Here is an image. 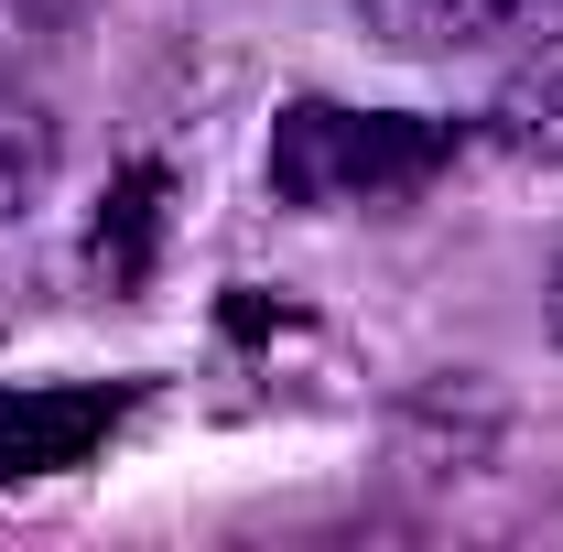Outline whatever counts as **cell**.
I'll return each instance as SVG.
<instances>
[{
  "label": "cell",
  "mask_w": 563,
  "mask_h": 552,
  "mask_svg": "<svg viewBox=\"0 0 563 552\" xmlns=\"http://www.w3.org/2000/svg\"><path fill=\"white\" fill-rule=\"evenodd\" d=\"M466 152L455 120H412V109H336V98H292L272 120V196L303 217L347 207H401L444 163Z\"/></svg>",
  "instance_id": "6da1fadb"
},
{
  "label": "cell",
  "mask_w": 563,
  "mask_h": 552,
  "mask_svg": "<svg viewBox=\"0 0 563 552\" xmlns=\"http://www.w3.org/2000/svg\"><path fill=\"white\" fill-rule=\"evenodd\" d=\"M563 0H357L368 44L390 55H488V44H520L542 33Z\"/></svg>",
  "instance_id": "3957f363"
},
{
  "label": "cell",
  "mask_w": 563,
  "mask_h": 552,
  "mask_svg": "<svg viewBox=\"0 0 563 552\" xmlns=\"http://www.w3.org/2000/svg\"><path fill=\"white\" fill-rule=\"evenodd\" d=\"M44 185H55V120L0 98V217H22Z\"/></svg>",
  "instance_id": "5b68a950"
},
{
  "label": "cell",
  "mask_w": 563,
  "mask_h": 552,
  "mask_svg": "<svg viewBox=\"0 0 563 552\" xmlns=\"http://www.w3.org/2000/svg\"><path fill=\"white\" fill-rule=\"evenodd\" d=\"M44 11H66V0H0V22H44Z\"/></svg>",
  "instance_id": "8992f818"
},
{
  "label": "cell",
  "mask_w": 563,
  "mask_h": 552,
  "mask_svg": "<svg viewBox=\"0 0 563 552\" xmlns=\"http://www.w3.org/2000/svg\"><path fill=\"white\" fill-rule=\"evenodd\" d=\"M120 433V390L98 379H44V390H0V487L66 477Z\"/></svg>",
  "instance_id": "7a4b0ae2"
},
{
  "label": "cell",
  "mask_w": 563,
  "mask_h": 552,
  "mask_svg": "<svg viewBox=\"0 0 563 552\" xmlns=\"http://www.w3.org/2000/svg\"><path fill=\"white\" fill-rule=\"evenodd\" d=\"M542 325H553V346H563V261H553V303H542Z\"/></svg>",
  "instance_id": "52a82bcc"
},
{
  "label": "cell",
  "mask_w": 563,
  "mask_h": 552,
  "mask_svg": "<svg viewBox=\"0 0 563 552\" xmlns=\"http://www.w3.org/2000/svg\"><path fill=\"white\" fill-rule=\"evenodd\" d=\"M488 141L498 152H531V163H563V44H542V55L488 98Z\"/></svg>",
  "instance_id": "277c9868"
}]
</instances>
